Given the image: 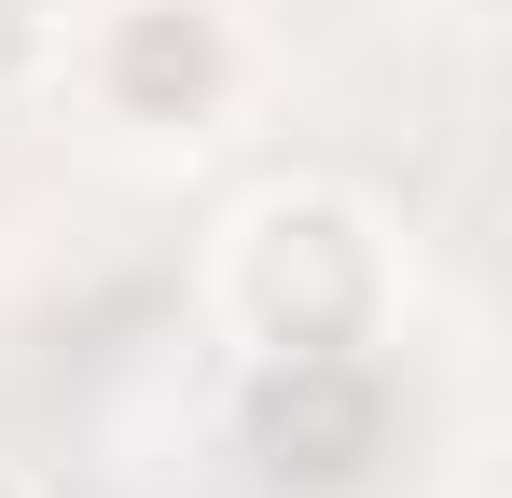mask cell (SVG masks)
Instances as JSON below:
<instances>
[{"mask_svg": "<svg viewBox=\"0 0 512 498\" xmlns=\"http://www.w3.org/2000/svg\"><path fill=\"white\" fill-rule=\"evenodd\" d=\"M236 319L250 332H319V319H360L374 305V222L346 208V194H263L250 222H236Z\"/></svg>", "mask_w": 512, "mask_h": 498, "instance_id": "cell-1", "label": "cell"}, {"mask_svg": "<svg viewBox=\"0 0 512 498\" xmlns=\"http://www.w3.org/2000/svg\"><path fill=\"white\" fill-rule=\"evenodd\" d=\"M56 70V0H0V111Z\"/></svg>", "mask_w": 512, "mask_h": 498, "instance_id": "cell-2", "label": "cell"}, {"mask_svg": "<svg viewBox=\"0 0 512 498\" xmlns=\"http://www.w3.org/2000/svg\"><path fill=\"white\" fill-rule=\"evenodd\" d=\"M0 498H42V485H28V471H0Z\"/></svg>", "mask_w": 512, "mask_h": 498, "instance_id": "cell-3", "label": "cell"}]
</instances>
